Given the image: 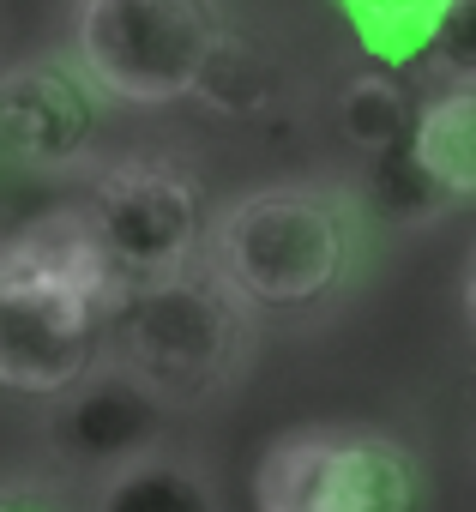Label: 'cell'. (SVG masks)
<instances>
[{
    "label": "cell",
    "instance_id": "6da1fadb",
    "mask_svg": "<svg viewBox=\"0 0 476 512\" xmlns=\"http://www.w3.org/2000/svg\"><path fill=\"white\" fill-rule=\"evenodd\" d=\"M362 193L332 181H272L229 199L205 223L199 260L254 314H302L332 302L362 260Z\"/></svg>",
    "mask_w": 476,
    "mask_h": 512
},
{
    "label": "cell",
    "instance_id": "7a4b0ae2",
    "mask_svg": "<svg viewBox=\"0 0 476 512\" xmlns=\"http://www.w3.org/2000/svg\"><path fill=\"white\" fill-rule=\"evenodd\" d=\"M109 344L169 404H205L248 374L254 308L205 260H193L169 278L127 284L109 320Z\"/></svg>",
    "mask_w": 476,
    "mask_h": 512
},
{
    "label": "cell",
    "instance_id": "3957f363",
    "mask_svg": "<svg viewBox=\"0 0 476 512\" xmlns=\"http://www.w3.org/2000/svg\"><path fill=\"white\" fill-rule=\"evenodd\" d=\"M223 31L217 0H73V55L133 109L187 103Z\"/></svg>",
    "mask_w": 476,
    "mask_h": 512
},
{
    "label": "cell",
    "instance_id": "277c9868",
    "mask_svg": "<svg viewBox=\"0 0 476 512\" xmlns=\"http://www.w3.org/2000/svg\"><path fill=\"white\" fill-rule=\"evenodd\" d=\"M416 500L410 446L362 422L290 428L254 464V512H416Z\"/></svg>",
    "mask_w": 476,
    "mask_h": 512
},
{
    "label": "cell",
    "instance_id": "5b68a950",
    "mask_svg": "<svg viewBox=\"0 0 476 512\" xmlns=\"http://www.w3.org/2000/svg\"><path fill=\"white\" fill-rule=\"evenodd\" d=\"M115 302L121 296L91 284L0 266V386L25 398H61L79 386L109 350Z\"/></svg>",
    "mask_w": 476,
    "mask_h": 512
},
{
    "label": "cell",
    "instance_id": "8992f818",
    "mask_svg": "<svg viewBox=\"0 0 476 512\" xmlns=\"http://www.w3.org/2000/svg\"><path fill=\"white\" fill-rule=\"evenodd\" d=\"M85 217L103 241L121 290L169 278L205 253V193L187 169L163 157H121L91 181Z\"/></svg>",
    "mask_w": 476,
    "mask_h": 512
},
{
    "label": "cell",
    "instance_id": "52a82bcc",
    "mask_svg": "<svg viewBox=\"0 0 476 512\" xmlns=\"http://www.w3.org/2000/svg\"><path fill=\"white\" fill-rule=\"evenodd\" d=\"M103 85L79 55L43 49L0 73V151L37 175H73L103 139Z\"/></svg>",
    "mask_w": 476,
    "mask_h": 512
},
{
    "label": "cell",
    "instance_id": "ba28073f",
    "mask_svg": "<svg viewBox=\"0 0 476 512\" xmlns=\"http://www.w3.org/2000/svg\"><path fill=\"white\" fill-rule=\"evenodd\" d=\"M163 410H169V398L145 374H133L121 356H103L79 386H67L55 398L49 440L73 470L103 476L163 440Z\"/></svg>",
    "mask_w": 476,
    "mask_h": 512
},
{
    "label": "cell",
    "instance_id": "9c48e42d",
    "mask_svg": "<svg viewBox=\"0 0 476 512\" xmlns=\"http://www.w3.org/2000/svg\"><path fill=\"white\" fill-rule=\"evenodd\" d=\"M410 145L452 205H476V79H440V91L416 103Z\"/></svg>",
    "mask_w": 476,
    "mask_h": 512
},
{
    "label": "cell",
    "instance_id": "30bf717a",
    "mask_svg": "<svg viewBox=\"0 0 476 512\" xmlns=\"http://www.w3.org/2000/svg\"><path fill=\"white\" fill-rule=\"evenodd\" d=\"M91 512H217V488L199 464L151 446L97 476Z\"/></svg>",
    "mask_w": 476,
    "mask_h": 512
},
{
    "label": "cell",
    "instance_id": "8fae6325",
    "mask_svg": "<svg viewBox=\"0 0 476 512\" xmlns=\"http://www.w3.org/2000/svg\"><path fill=\"white\" fill-rule=\"evenodd\" d=\"M284 91V61L242 25H229L199 73V103L223 121H248V115H266Z\"/></svg>",
    "mask_w": 476,
    "mask_h": 512
},
{
    "label": "cell",
    "instance_id": "7c38bea8",
    "mask_svg": "<svg viewBox=\"0 0 476 512\" xmlns=\"http://www.w3.org/2000/svg\"><path fill=\"white\" fill-rule=\"evenodd\" d=\"M374 67H416L452 0H332Z\"/></svg>",
    "mask_w": 476,
    "mask_h": 512
},
{
    "label": "cell",
    "instance_id": "4fadbf2b",
    "mask_svg": "<svg viewBox=\"0 0 476 512\" xmlns=\"http://www.w3.org/2000/svg\"><path fill=\"white\" fill-rule=\"evenodd\" d=\"M362 163H368V175H362L356 193H362L368 217L398 223V229H422V223H434V217L452 211V199H446L440 181L422 169V157H416L410 139H398L392 151H374V157H362Z\"/></svg>",
    "mask_w": 476,
    "mask_h": 512
},
{
    "label": "cell",
    "instance_id": "5bb4252c",
    "mask_svg": "<svg viewBox=\"0 0 476 512\" xmlns=\"http://www.w3.org/2000/svg\"><path fill=\"white\" fill-rule=\"evenodd\" d=\"M410 127H416V103H410L398 67L344 79V91H338V139H344L356 157L392 151L398 139H410Z\"/></svg>",
    "mask_w": 476,
    "mask_h": 512
},
{
    "label": "cell",
    "instance_id": "9a60e30c",
    "mask_svg": "<svg viewBox=\"0 0 476 512\" xmlns=\"http://www.w3.org/2000/svg\"><path fill=\"white\" fill-rule=\"evenodd\" d=\"M422 61L440 79H476V0H452V7L440 13Z\"/></svg>",
    "mask_w": 476,
    "mask_h": 512
},
{
    "label": "cell",
    "instance_id": "2e32d148",
    "mask_svg": "<svg viewBox=\"0 0 476 512\" xmlns=\"http://www.w3.org/2000/svg\"><path fill=\"white\" fill-rule=\"evenodd\" d=\"M0 512H73L67 488L43 482V476H7L0 482Z\"/></svg>",
    "mask_w": 476,
    "mask_h": 512
},
{
    "label": "cell",
    "instance_id": "e0dca14e",
    "mask_svg": "<svg viewBox=\"0 0 476 512\" xmlns=\"http://www.w3.org/2000/svg\"><path fill=\"white\" fill-rule=\"evenodd\" d=\"M464 314H470V326H476V260H470V278H464Z\"/></svg>",
    "mask_w": 476,
    "mask_h": 512
}]
</instances>
